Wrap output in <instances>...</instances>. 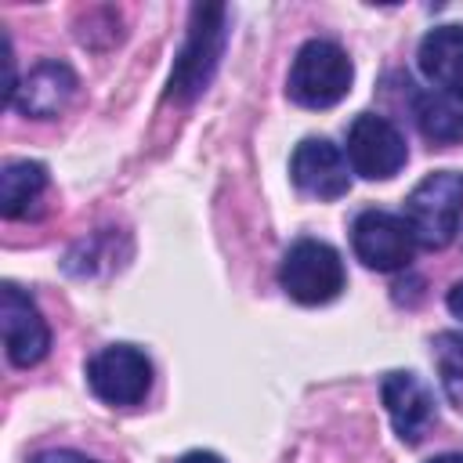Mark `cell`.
Returning a JSON list of instances; mask_svg holds the SVG:
<instances>
[{"instance_id":"obj_1","label":"cell","mask_w":463,"mask_h":463,"mask_svg":"<svg viewBox=\"0 0 463 463\" xmlns=\"http://www.w3.org/2000/svg\"><path fill=\"white\" fill-rule=\"evenodd\" d=\"M228 43V7L224 4H195L188 14V36L184 47L174 58L170 80H166V98L170 101H195L224 54Z\"/></svg>"},{"instance_id":"obj_2","label":"cell","mask_w":463,"mask_h":463,"mask_svg":"<svg viewBox=\"0 0 463 463\" xmlns=\"http://www.w3.org/2000/svg\"><path fill=\"white\" fill-rule=\"evenodd\" d=\"M405 224L423 250H445L463 221V174L434 170L405 199Z\"/></svg>"},{"instance_id":"obj_3","label":"cell","mask_w":463,"mask_h":463,"mask_svg":"<svg viewBox=\"0 0 463 463\" xmlns=\"http://www.w3.org/2000/svg\"><path fill=\"white\" fill-rule=\"evenodd\" d=\"M354 80V65L347 58V51L333 40H307L286 76V94L300 105V109H333L336 101L347 98Z\"/></svg>"},{"instance_id":"obj_4","label":"cell","mask_w":463,"mask_h":463,"mask_svg":"<svg viewBox=\"0 0 463 463\" xmlns=\"http://www.w3.org/2000/svg\"><path fill=\"white\" fill-rule=\"evenodd\" d=\"M279 286L304 307L329 304L344 293L347 271L340 253L322 239H297L279 264Z\"/></svg>"},{"instance_id":"obj_5","label":"cell","mask_w":463,"mask_h":463,"mask_svg":"<svg viewBox=\"0 0 463 463\" xmlns=\"http://www.w3.org/2000/svg\"><path fill=\"white\" fill-rule=\"evenodd\" d=\"M87 383L105 405H137L152 391V362L134 344H109L87 362Z\"/></svg>"},{"instance_id":"obj_6","label":"cell","mask_w":463,"mask_h":463,"mask_svg":"<svg viewBox=\"0 0 463 463\" xmlns=\"http://www.w3.org/2000/svg\"><path fill=\"white\" fill-rule=\"evenodd\" d=\"M347 163L354 174H362L365 181H387L394 177L405 159H409V148H405V137L402 130L376 116V112H358L347 127Z\"/></svg>"},{"instance_id":"obj_7","label":"cell","mask_w":463,"mask_h":463,"mask_svg":"<svg viewBox=\"0 0 463 463\" xmlns=\"http://www.w3.org/2000/svg\"><path fill=\"white\" fill-rule=\"evenodd\" d=\"M351 250L373 271H398V268H409L416 239L405 217L387 210H362L351 224Z\"/></svg>"},{"instance_id":"obj_8","label":"cell","mask_w":463,"mask_h":463,"mask_svg":"<svg viewBox=\"0 0 463 463\" xmlns=\"http://www.w3.org/2000/svg\"><path fill=\"white\" fill-rule=\"evenodd\" d=\"M0 329H4L7 358L18 369L36 365L51 347L47 318L40 315L36 300L25 289H18L14 282H4V289H0Z\"/></svg>"},{"instance_id":"obj_9","label":"cell","mask_w":463,"mask_h":463,"mask_svg":"<svg viewBox=\"0 0 463 463\" xmlns=\"http://www.w3.org/2000/svg\"><path fill=\"white\" fill-rule=\"evenodd\" d=\"M289 177L311 199H340L351 188V163L329 137H304L289 156Z\"/></svg>"},{"instance_id":"obj_10","label":"cell","mask_w":463,"mask_h":463,"mask_svg":"<svg viewBox=\"0 0 463 463\" xmlns=\"http://www.w3.org/2000/svg\"><path fill=\"white\" fill-rule=\"evenodd\" d=\"M76 87H80L76 72L65 61L47 58V61H36L22 76V83L14 87V98L7 105L18 109L22 116H33V119H54L76 98Z\"/></svg>"},{"instance_id":"obj_11","label":"cell","mask_w":463,"mask_h":463,"mask_svg":"<svg viewBox=\"0 0 463 463\" xmlns=\"http://www.w3.org/2000/svg\"><path fill=\"white\" fill-rule=\"evenodd\" d=\"M383 409L394 423V434L405 445H420L427 427L434 423V394L416 373H387L380 383Z\"/></svg>"},{"instance_id":"obj_12","label":"cell","mask_w":463,"mask_h":463,"mask_svg":"<svg viewBox=\"0 0 463 463\" xmlns=\"http://www.w3.org/2000/svg\"><path fill=\"white\" fill-rule=\"evenodd\" d=\"M416 127L430 145L463 141V83L416 94Z\"/></svg>"},{"instance_id":"obj_13","label":"cell","mask_w":463,"mask_h":463,"mask_svg":"<svg viewBox=\"0 0 463 463\" xmlns=\"http://www.w3.org/2000/svg\"><path fill=\"white\" fill-rule=\"evenodd\" d=\"M416 65L438 87L463 83V25H434L416 47Z\"/></svg>"},{"instance_id":"obj_14","label":"cell","mask_w":463,"mask_h":463,"mask_svg":"<svg viewBox=\"0 0 463 463\" xmlns=\"http://www.w3.org/2000/svg\"><path fill=\"white\" fill-rule=\"evenodd\" d=\"M47 192V166L36 159H11L0 170V213L7 221L29 217V210Z\"/></svg>"},{"instance_id":"obj_15","label":"cell","mask_w":463,"mask_h":463,"mask_svg":"<svg viewBox=\"0 0 463 463\" xmlns=\"http://www.w3.org/2000/svg\"><path fill=\"white\" fill-rule=\"evenodd\" d=\"M434 362L441 387L456 409H463V333H438L434 336Z\"/></svg>"},{"instance_id":"obj_16","label":"cell","mask_w":463,"mask_h":463,"mask_svg":"<svg viewBox=\"0 0 463 463\" xmlns=\"http://www.w3.org/2000/svg\"><path fill=\"white\" fill-rule=\"evenodd\" d=\"M33 463H94V459H87V456H80L72 449H47V452L33 456Z\"/></svg>"},{"instance_id":"obj_17","label":"cell","mask_w":463,"mask_h":463,"mask_svg":"<svg viewBox=\"0 0 463 463\" xmlns=\"http://www.w3.org/2000/svg\"><path fill=\"white\" fill-rule=\"evenodd\" d=\"M177 463H224L217 452H206V449H195V452H184Z\"/></svg>"},{"instance_id":"obj_18","label":"cell","mask_w":463,"mask_h":463,"mask_svg":"<svg viewBox=\"0 0 463 463\" xmlns=\"http://www.w3.org/2000/svg\"><path fill=\"white\" fill-rule=\"evenodd\" d=\"M449 311H452L456 318H463V282H456V286L449 289Z\"/></svg>"},{"instance_id":"obj_19","label":"cell","mask_w":463,"mask_h":463,"mask_svg":"<svg viewBox=\"0 0 463 463\" xmlns=\"http://www.w3.org/2000/svg\"><path fill=\"white\" fill-rule=\"evenodd\" d=\"M427 463H463V452H441V456H434Z\"/></svg>"}]
</instances>
